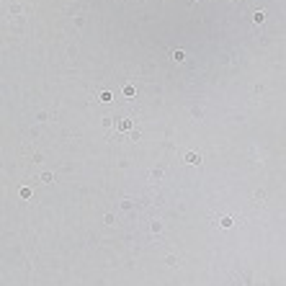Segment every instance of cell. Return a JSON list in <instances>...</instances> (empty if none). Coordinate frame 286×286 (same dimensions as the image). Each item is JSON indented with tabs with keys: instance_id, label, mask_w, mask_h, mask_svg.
<instances>
[{
	"instance_id": "6da1fadb",
	"label": "cell",
	"mask_w": 286,
	"mask_h": 286,
	"mask_svg": "<svg viewBox=\"0 0 286 286\" xmlns=\"http://www.w3.org/2000/svg\"><path fill=\"white\" fill-rule=\"evenodd\" d=\"M186 162H191V165H198V162H201L198 152H186Z\"/></svg>"
},
{
	"instance_id": "7a4b0ae2",
	"label": "cell",
	"mask_w": 286,
	"mask_h": 286,
	"mask_svg": "<svg viewBox=\"0 0 286 286\" xmlns=\"http://www.w3.org/2000/svg\"><path fill=\"white\" fill-rule=\"evenodd\" d=\"M119 129H121V132H129V129H132V121H129V119L119 121Z\"/></svg>"
},
{
	"instance_id": "3957f363",
	"label": "cell",
	"mask_w": 286,
	"mask_h": 286,
	"mask_svg": "<svg viewBox=\"0 0 286 286\" xmlns=\"http://www.w3.org/2000/svg\"><path fill=\"white\" fill-rule=\"evenodd\" d=\"M173 59H175V62H183V59H186V54H183L180 49H175V52H173Z\"/></svg>"
},
{
	"instance_id": "277c9868",
	"label": "cell",
	"mask_w": 286,
	"mask_h": 286,
	"mask_svg": "<svg viewBox=\"0 0 286 286\" xmlns=\"http://www.w3.org/2000/svg\"><path fill=\"white\" fill-rule=\"evenodd\" d=\"M263 18H266V16H263L261 10H258V13H255V16H253V21H255V23H263Z\"/></svg>"
},
{
	"instance_id": "5b68a950",
	"label": "cell",
	"mask_w": 286,
	"mask_h": 286,
	"mask_svg": "<svg viewBox=\"0 0 286 286\" xmlns=\"http://www.w3.org/2000/svg\"><path fill=\"white\" fill-rule=\"evenodd\" d=\"M124 95H134V85H127V88H124Z\"/></svg>"
}]
</instances>
